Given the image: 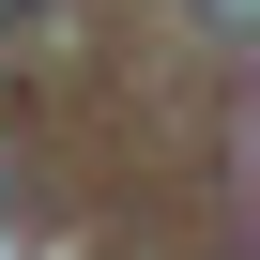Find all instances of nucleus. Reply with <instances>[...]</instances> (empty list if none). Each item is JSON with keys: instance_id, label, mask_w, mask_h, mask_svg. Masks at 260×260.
Instances as JSON below:
<instances>
[{"instance_id": "nucleus-1", "label": "nucleus", "mask_w": 260, "mask_h": 260, "mask_svg": "<svg viewBox=\"0 0 260 260\" xmlns=\"http://www.w3.org/2000/svg\"><path fill=\"white\" fill-rule=\"evenodd\" d=\"M199 31H214V46H245V31H260V0H199Z\"/></svg>"}]
</instances>
